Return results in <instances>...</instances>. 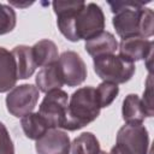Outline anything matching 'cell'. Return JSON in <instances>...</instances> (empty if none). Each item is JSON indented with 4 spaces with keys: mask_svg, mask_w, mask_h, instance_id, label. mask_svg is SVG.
Returning a JSON list of instances; mask_svg holds the SVG:
<instances>
[{
    "mask_svg": "<svg viewBox=\"0 0 154 154\" xmlns=\"http://www.w3.org/2000/svg\"><path fill=\"white\" fill-rule=\"evenodd\" d=\"M52 6L58 29L70 42L88 41L105 29L103 11L95 2L53 1Z\"/></svg>",
    "mask_w": 154,
    "mask_h": 154,
    "instance_id": "6da1fadb",
    "label": "cell"
},
{
    "mask_svg": "<svg viewBox=\"0 0 154 154\" xmlns=\"http://www.w3.org/2000/svg\"><path fill=\"white\" fill-rule=\"evenodd\" d=\"M112 25L119 37H152L154 34V13L138 1H109Z\"/></svg>",
    "mask_w": 154,
    "mask_h": 154,
    "instance_id": "7a4b0ae2",
    "label": "cell"
},
{
    "mask_svg": "<svg viewBox=\"0 0 154 154\" xmlns=\"http://www.w3.org/2000/svg\"><path fill=\"white\" fill-rule=\"evenodd\" d=\"M100 103L95 87L87 85L78 88L69 99L67 113L63 129L67 131L79 130L93 123L100 116Z\"/></svg>",
    "mask_w": 154,
    "mask_h": 154,
    "instance_id": "3957f363",
    "label": "cell"
},
{
    "mask_svg": "<svg viewBox=\"0 0 154 154\" xmlns=\"http://www.w3.org/2000/svg\"><path fill=\"white\" fill-rule=\"evenodd\" d=\"M94 71L102 82H111L114 84H124L129 82L135 75V63L126 60L119 54H107L93 58Z\"/></svg>",
    "mask_w": 154,
    "mask_h": 154,
    "instance_id": "277c9868",
    "label": "cell"
},
{
    "mask_svg": "<svg viewBox=\"0 0 154 154\" xmlns=\"http://www.w3.org/2000/svg\"><path fill=\"white\" fill-rule=\"evenodd\" d=\"M69 105V95L63 89L48 91L38 106V114L49 129H63Z\"/></svg>",
    "mask_w": 154,
    "mask_h": 154,
    "instance_id": "5b68a950",
    "label": "cell"
},
{
    "mask_svg": "<svg viewBox=\"0 0 154 154\" xmlns=\"http://www.w3.org/2000/svg\"><path fill=\"white\" fill-rule=\"evenodd\" d=\"M40 91L36 85L24 83L12 88L6 95V108L10 114L22 118L34 111L37 105Z\"/></svg>",
    "mask_w": 154,
    "mask_h": 154,
    "instance_id": "8992f818",
    "label": "cell"
},
{
    "mask_svg": "<svg viewBox=\"0 0 154 154\" xmlns=\"http://www.w3.org/2000/svg\"><path fill=\"white\" fill-rule=\"evenodd\" d=\"M116 144L120 146L128 154H148V130L143 124H125L117 132Z\"/></svg>",
    "mask_w": 154,
    "mask_h": 154,
    "instance_id": "52a82bcc",
    "label": "cell"
},
{
    "mask_svg": "<svg viewBox=\"0 0 154 154\" xmlns=\"http://www.w3.org/2000/svg\"><path fill=\"white\" fill-rule=\"evenodd\" d=\"M58 66L64 84L67 87H78L87 78V65L81 55L73 51L61 53L58 59Z\"/></svg>",
    "mask_w": 154,
    "mask_h": 154,
    "instance_id": "ba28073f",
    "label": "cell"
},
{
    "mask_svg": "<svg viewBox=\"0 0 154 154\" xmlns=\"http://www.w3.org/2000/svg\"><path fill=\"white\" fill-rule=\"evenodd\" d=\"M154 42L143 37H129L123 38L118 45L119 55L125 58L129 61H138V60H148L147 67L150 73V61L153 55Z\"/></svg>",
    "mask_w": 154,
    "mask_h": 154,
    "instance_id": "9c48e42d",
    "label": "cell"
},
{
    "mask_svg": "<svg viewBox=\"0 0 154 154\" xmlns=\"http://www.w3.org/2000/svg\"><path fill=\"white\" fill-rule=\"evenodd\" d=\"M37 154H70L71 142L69 135L60 129H48L35 143Z\"/></svg>",
    "mask_w": 154,
    "mask_h": 154,
    "instance_id": "30bf717a",
    "label": "cell"
},
{
    "mask_svg": "<svg viewBox=\"0 0 154 154\" xmlns=\"http://www.w3.org/2000/svg\"><path fill=\"white\" fill-rule=\"evenodd\" d=\"M17 67L12 52L0 47V93H8L16 87Z\"/></svg>",
    "mask_w": 154,
    "mask_h": 154,
    "instance_id": "8fae6325",
    "label": "cell"
},
{
    "mask_svg": "<svg viewBox=\"0 0 154 154\" xmlns=\"http://www.w3.org/2000/svg\"><path fill=\"white\" fill-rule=\"evenodd\" d=\"M84 48L85 52L93 58L114 54V52L118 49V41L116 40V36L112 32L103 30L96 36L85 41Z\"/></svg>",
    "mask_w": 154,
    "mask_h": 154,
    "instance_id": "7c38bea8",
    "label": "cell"
},
{
    "mask_svg": "<svg viewBox=\"0 0 154 154\" xmlns=\"http://www.w3.org/2000/svg\"><path fill=\"white\" fill-rule=\"evenodd\" d=\"M11 52L16 61L17 78L28 79L29 77H31L37 67L32 57L31 47L26 45H19V46H16Z\"/></svg>",
    "mask_w": 154,
    "mask_h": 154,
    "instance_id": "4fadbf2b",
    "label": "cell"
},
{
    "mask_svg": "<svg viewBox=\"0 0 154 154\" xmlns=\"http://www.w3.org/2000/svg\"><path fill=\"white\" fill-rule=\"evenodd\" d=\"M35 83L38 91H42L45 94L55 89H61V87L64 85V81L59 71L58 61L55 64L42 67L35 77Z\"/></svg>",
    "mask_w": 154,
    "mask_h": 154,
    "instance_id": "5bb4252c",
    "label": "cell"
},
{
    "mask_svg": "<svg viewBox=\"0 0 154 154\" xmlns=\"http://www.w3.org/2000/svg\"><path fill=\"white\" fill-rule=\"evenodd\" d=\"M32 57L37 67H46L55 64L59 59V52L57 45L48 38L40 40L31 47Z\"/></svg>",
    "mask_w": 154,
    "mask_h": 154,
    "instance_id": "9a60e30c",
    "label": "cell"
},
{
    "mask_svg": "<svg viewBox=\"0 0 154 154\" xmlns=\"http://www.w3.org/2000/svg\"><path fill=\"white\" fill-rule=\"evenodd\" d=\"M122 116L125 124H142L147 118L141 97L137 94H128L123 100Z\"/></svg>",
    "mask_w": 154,
    "mask_h": 154,
    "instance_id": "2e32d148",
    "label": "cell"
},
{
    "mask_svg": "<svg viewBox=\"0 0 154 154\" xmlns=\"http://www.w3.org/2000/svg\"><path fill=\"white\" fill-rule=\"evenodd\" d=\"M20 125L24 135L29 140H38L49 129L45 119L36 112H31L20 118Z\"/></svg>",
    "mask_w": 154,
    "mask_h": 154,
    "instance_id": "e0dca14e",
    "label": "cell"
},
{
    "mask_svg": "<svg viewBox=\"0 0 154 154\" xmlns=\"http://www.w3.org/2000/svg\"><path fill=\"white\" fill-rule=\"evenodd\" d=\"M100 150V142L90 131L82 132L71 143L72 154H99Z\"/></svg>",
    "mask_w": 154,
    "mask_h": 154,
    "instance_id": "ac0fdd59",
    "label": "cell"
},
{
    "mask_svg": "<svg viewBox=\"0 0 154 154\" xmlns=\"http://www.w3.org/2000/svg\"><path fill=\"white\" fill-rule=\"evenodd\" d=\"M95 90L101 108L108 107L119 94V87L111 82H101Z\"/></svg>",
    "mask_w": 154,
    "mask_h": 154,
    "instance_id": "d6986e66",
    "label": "cell"
},
{
    "mask_svg": "<svg viewBox=\"0 0 154 154\" xmlns=\"http://www.w3.org/2000/svg\"><path fill=\"white\" fill-rule=\"evenodd\" d=\"M17 24V14L13 7L0 2V35L11 32Z\"/></svg>",
    "mask_w": 154,
    "mask_h": 154,
    "instance_id": "ffe728a7",
    "label": "cell"
},
{
    "mask_svg": "<svg viewBox=\"0 0 154 154\" xmlns=\"http://www.w3.org/2000/svg\"><path fill=\"white\" fill-rule=\"evenodd\" d=\"M153 83H152V75H148V78L146 81V88L143 90V97L141 99L146 114L148 118L154 116V106H153Z\"/></svg>",
    "mask_w": 154,
    "mask_h": 154,
    "instance_id": "44dd1931",
    "label": "cell"
},
{
    "mask_svg": "<svg viewBox=\"0 0 154 154\" xmlns=\"http://www.w3.org/2000/svg\"><path fill=\"white\" fill-rule=\"evenodd\" d=\"M0 154H14L13 141L2 122H0Z\"/></svg>",
    "mask_w": 154,
    "mask_h": 154,
    "instance_id": "7402d4cb",
    "label": "cell"
},
{
    "mask_svg": "<svg viewBox=\"0 0 154 154\" xmlns=\"http://www.w3.org/2000/svg\"><path fill=\"white\" fill-rule=\"evenodd\" d=\"M99 154H108V153H106L105 150H100V153H99Z\"/></svg>",
    "mask_w": 154,
    "mask_h": 154,
    "instance_id": "603a6c76",
    "label": "cell"
}]
</instances>
